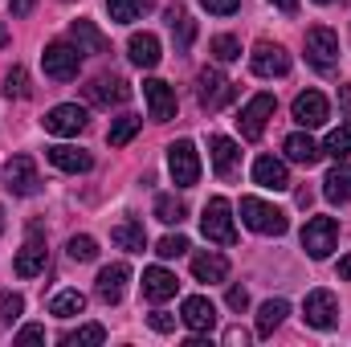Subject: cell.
<instances>
[{"label": "cell", "instance_id": "1", "mask_svg": "<svg viewBox=\"0 0 351 347\" xmlns=\"http://www.w3.org/2000/svg\"><path fill=\"white\" fill-rule=\"evenodd\" d=\"M241 225L254 229V233H262V237H282V233L290 229L286 213L274 208V204L262 200V196H241Z\"/></svg>", "mask_w": 351, "mask_h": 347}, {"label": "cell", "instance_id": "2", "mask_svg": "<svg viewBox=\"0 0 351 347\" xmlns=\"http://www.w3.org/2000/svg\"><path fill=\"white\" fill-rule=\"evenodd\" d=\"M41 66H45V78L53 82H74L78 70H82V49L74 41H49L45 53H41Z\"/></svg>", "mask_w": 351, "mask_h": 347}, {"label": "cell", "instance_id": "3", "mask_svg": "<svg viewBox=\"0 0 351 347\" xmlns=\"http://www.w3.org/2000/svg\"><path fill=\"white\" fill-rule=\"evenodd\" d=\"M200 233L217 246H233L237 241V229H233V204L225 196H213L200 213Z\"/></svg>", "mask_w": 351, "mask_h": 347}, {"label": "cell", "instance_id": "4", "mask_svg": "<svg viewBox=\"0 0 351 347\" xmlns=\"http://www.w3.org/2000/svg\"><path fill=\"white\" fill-rule=\"evenodd\" d=\"M335 241H339V221H335V217H311V221H306V229H302V250L315 261L331 258Z\"/></svg>", "mask_w": 351, "mask_h": 347}, {"label": "cell", "instance_id": "5", "mask_svg": "<svg viewBox=\"0 0 351 347\" xmlns=\"http://www.w3.org/2000/svg\"><path fill=\"white\" fill-rule=\"evenodd\" d=\"M168 172H172L176 188H192L200 180V152L192 139H176L168 147Z\"/></svg>", "mask_w": 351, "mask_h": 347}, {"label": "cell", "instance_id": "6", "mask_svg": "<svg viewBox=\"0 0 351 347\" xmlns=\"http://www.w3.org/2000/svg\"><path fill=\"white\" fill-rule=\"evenodd\" d=\"M306 62L319 70V74H331L335 66H339V37L331 33V29H311L306 33Z\"/></svg>", "mask_w": 351, "mask_h": 347}, {"label": "cell", "instance_id": "7", "mask_svg": "<svg viewBox=\"0 0 351 347\" xmlns=\"http://www.w3.org/2000/svg\"><path fill=\"white\" fill-rule=\"evenodd\" d=\"M302 319H306V327H315V331H331V327L339 323V298H335L331 290H311L306 302H302Z\"/></svg>", "mask_w": 351, "mask_h": 347}, {"label": "cell", "instance_id": "8", "mask_svg": "<svg viewBox=\"0 0 351 347\" xmlns=\"http://www.w3.org/2000/svg\"><path fill=\"white\" fill-rule=\"evenodd\" d=\"M196 102L213 115V110H221L225 102H233V82L221 74V70H200L196 74Z\"/></svg>", "mask_w": 351, "mask_h": 347}, {"label": "cell", "instance_id": "9", "mask_svg": "<svg viewBox=\"0 0 351 347\" xmlns=\"http://www.w3.org/2000/svg\"><path fill=\"white\" fill-rule=\"evenodd\" d=\"M45 258H49V250H45V241H41V225H29V237H25L21 254L12 261L16 278H37V274H45Z\"/></svg>", "mask_w": 351, "mask_h": 347}, {"label": "cell", "instance_id": "10", "mask_svg": "<svg viewBox=\"0 0 351 347\" xmlns=\"http://www.w3.org/2000/svg\"><path fill=\"white\" fill-rule=\"evenodd\" d=\"M274 110H278L274 94H254V98L241 106V119H237L241 135H245V139H262V131H265V123L274 119Z\"/></svg>", "mask_w": 351, "mask_h": 347}, {"label": "cell", "instance_id": "11", "mask_svg": "<svg viewBox=\"0 0 351 347\" xmlns=\"http://www.w3.org/2000/svg\"><path fill=\"white\" fill-rule=\"evenodd\" d=\"M4 188H8L12 196H33V192L41 188L37 164H33L29 156H12V160L4 164Z\"/></svg>", "mask_w": 351, "mask_h": 347}, {"label": "cell", "instance_id": "12", "mask_svg": "<svg viewBox=\"0 0 351 347\" xmlns=\"http://www.w3.org/2000/svg\"><path fill=\"white\" fill-rule=\"evenodd\" d=\"M90 123V115L78 102H58L49 115H45V131L49 135H82Z\"/></svg>", "mask_w": 351, "mask_h": 347}, {"label": "cell", "instance_id": "13", "mask_svg": "<svg viewBox=\"0 0 351 347\" xmlns=\"http://www.w3.org/2000/svg\"><path fill=\"white\" fill-rule=\"evenodd\" d=\"M250 66H254V74H258V78H282V74L290 70V53H286L282 45L258 41V45H254V53H250Z\"/></svg>", "mask_w": 351, "mask_h": 347}, {"label": "cell", "instance_id": "14", "mask_svg": "<svg viewBox=\"0 0 351 347\" xmlns=\"http://www.w3.org/2000/svg\"><path fill=\"white\" fill-rule=\"evenodd\" d=\"M127 282H131V270H127L123 261H114V265H102V270H98V282H94V294H98L106 307H114V302H123V294H127Z\"/></svg>", "mask_w": 351, "mask_h": 347}, {"label": "cell", "instance_id": "15", "mask_svg": "<svg viewBox=\"0 0 351 347\" xmlns=\"http://www.w3.org/2000/svg\"><path fill=\"white\" fill-rule=\"evenodd\" d=\"M180 319H184V327H188V331H196V335H208V331L217 327V307H213V298H204V294H192V298H184V307H180Z\"/></svg>", "mask_w": 351, "mask_h": 347}, {"label": "cell", "instance_id": "16", "mask_svg": "<svg viewBox=\"0 0 351 347\" xmlns=\"http://www.w3.org/2000/svg\"><path fill=\"white\" fill-rule=\"evenodd\" d=\"M143 98H147V115L156 123H168L176 119V90L164 82V78H147L143 82Z\"/></svg>", "mask_w": 351, "mask_h": 347}, {"label": "cell", "instance_id": "17", "mask_svg": "<svg viewBox=\"0 0 351 347\" xmlns=\"http://www.w3.org/2000/svg\"><path fill=\"white\" fill-rule=\"evenodd\" d=\"M290 115H294V123H298L302 131L323 127V123H327V98H323L319 90H306V94H298V98H294Z\"/></svg>", "mask_w": 351, "mask_h": 347}, {"label": "cell", "instance_id": "18", "mask_svg": "<svg viewBox=\"0 0 351 347\" xmlns=\"http://www.w3.org/2000/svg\"><path fill=\"white\" fill-rule=\"evenodd\" d=\"M208 156H213V172L221 176V180H229V176L237 172L241 147H237L229 135H213V139H208Z\"/></svg>", "mask_w": 351, "mask_h": 347}, {"label": "cell", "instance_id": "19", "mask_svg": "<svg viewBox=\"0 0 351 347\" xmlns=\"http://www.w3.org/2000/svg\"><path fill=\"white\" fill-rule=\"evenodd\" d=\"M176 274L172 270H164V265H152V270H143V298L147 302H168L176 298Z\"/></svg>", "mask_w": 351, "mask_h": 347}, {"label": "cell", "instance_id": "20", "mask_svg": "<svg viewBox=\"0 0 351 347\" xmlns=\"http://www.w3.org/2000/svg\"><path fill=\"white\" fill-rule=\"evenodd\" d=\"M49 164L58 168V172H70V176H82L94 168V156L82 152V147H70V143H58V147H49Z\"/></svg>", "mask_w": 351, "mask_h": 347}, {"label": "cell", "instance_id": "21", "mask_svg": "<svg viewBox=\"0 0 351 347\" xmlns=\"http://www.w3.org/2000/svg\"><path fill=\"white\" fill-rule=\"evenodd\" d=\"M127 58L139 66V70H156L160 66V37L156 33H135L131 41H127Z\"/></svg>", "mask_w": 351, "mask_h": 347}, {"label": "cell", "instance_id": "22", "mask_svg": "<svg viewBox=\"0 0 351 347\" xmlns=\"http://www.w3.org/2000/svg\"><path fill=\"white\" fill-rule=\"evenodd\" d=\"M86 98L94 106H119V102L131 98V86H127L123 78H94L86 86Z\"/></svg>", "mask_w": 351, "mask_h": 347}, {"label": "cell", "instance_id": "23", "mask_svg": "<svg viewBox=\"0 0 351 347\" xmlns=\"http://www.w3.org/2000/svg\"><path fill=\"white\" fill-rule=\"evenodd\" d=\"M282 152H286V160H290V164H302V168L319 164V156H323V147H319V143H315L306 131H294V135H286Z\"/></svg>", "mask_w": 351, "mask_h": 347}, {"label": "cell", "instance_id": "24", "mask_svg": "<svg viewBox=\"0 0 351 347\" xmlns=\"http://www.w3.org/2000/svg\"><path fill=\"white\" fill-rule=\"evenodd\" d=\"M254 184H262V188H269V192H286V188H290V172H286L282 160L262 156V160L254 164Z\"/></svg>", "mask_w": 351, "mask_h": 347}, {"label": "cell", "instance_id": "25", "mask_svg": "<svg viewBox=\"0 0 351 347\" xmlns=\"http://www.w3.org/2000/svg\"><path fill=\"white\" fill-rule=\"evenodd\" d=\"M192 278H196V282H208V286H213V282H225V278H229V261L221 258L217 250H204V254L192 258Z\"/></svg>", "mask_w": 351, "mask_h": 347}, {"label": "cell", "instance_id": "26", "mask_svg": "<svg viewBox=\"0 0 351 347\" xmlns=\"http://www.w3.org/2000/svg\"><path fill=\"white\" fill-rule=\"evenodd\" d=\"M323 196H327L331 204H348L351 200V164L348 160H339V164L327 172V180H323Z\"/></svg>", "mask_w": 351, "mask_h": 347}, {"label": "cell", "instance_id": "27", "mask_svg": "<svg viewBox=\"0 0 351 347\" xmlns=\"http://www.w3.org/2000/svg\"><path fill=\"white\" fill-rule=\"evenodd\" d=\"M70 41H74L82 53H106V49H110V41H106L90 21H74V25H70Z\"/></svg>", "mask_w": 351, "mask_h": 347}, {"label": "cell", "instance_id": "28", "mask_svg": "<svg viewBox=\"0 0 351 347\" xmlns=\"http://www.w3.org/2000/svg\"><path fill=\"white\" fill-rule=\"evenodd\" d=\"M110 241H114L119 250H127V254H143V250H147V233H143L139 221H123V225H114Z\"/></svg>", "mask_w": 351, "mask_h": 347}, {"label": "cell", "instance_id": "29", "mask_svg": "<svg viewBox=\"0 0 351 347\" xmlns=\"http://www.w3.org/2000/svg\"><path fill=\"white\" fill-rule=\"evenodd\" d=\"M286 315H290V302H286V298H269V302H262V311H258V335L269 339V335L282 327Z\"/></svg>", "mask_w": 351, "mask_h": 347}, {"label": "cell", "instance_id": "30", "mask_svg": "<svg viewBox=\"0 0 351 347\" xmlns=\"http://www.w3.org/2000/svg\"><path fill=\"white\" fill-rule=\"evenodd\" d=\"M147 8H152V0H106V12H110L114 25H131V21H139Z\"/></svg>", "mask_w": 351, "mask_h": 347}, {"label": "cell", "instance_id": "31", "mask_svg": "<svg viewBox=\"0 0 351 347\" xmlns=\"http://www.w3.org/2000/svg\"><path fill=\"white\" fill-rule=\"evenodd\" d=\"M168 25H172V37H176V49L184 53L188 45H192V33H196V25H192V16L180 8V4H172L168 8Z\"/></svg>", "mask_w": 351, "mask_h": 347}, {"label": "cell", "instance_id": "32", "mask_svg": "<svg viewBox=\"0 0 351 347\" xmlns=\"http://www.w3.org/2000/svg\"><path fill=\"white\" fill-rule=\"evenodd\" d=\"M86 311V294H78V290H62V294H53V302H49V315H58V319H74V315H82Z\"/></svg>", "mask_w": 351, "mask_h": 347}, {"label": "cell", "instance_id": "33", "mask_svg": "<svg viewBox=\"0 0 351 347\" xmlns=\"http://www.w3.org/2000/svg\"><path fill=\"white\" fill-rule=\"evenodd\" d=\"M139 127H143V119H139V115H119V119L110 123V131H106L110 147H123V143H131Z\"/></svg>", "mask_w": 351, "mask_h": 347}, {"label": "cell", "instance_id": "34", "mask_svg": "<svg viewBox=\"0 0 351 347\" xmlns=\"http://www.w3.org/2000/svg\"><path fill=\"white\" fill-rule=\"evenodd\" d=\"M156 217H160L164 225H180V221H184V204L176 200L172 192H160V196H156Z\"/></svg>", "mask_w": 351, "mask_h": 347}, {"label": "cell", "instance_id": "35", "mask_svg": "<svg viewBox=\"0 0 351 347\" xmlns=\"http://www.w3.org/2000/svg\"><path fill=\"white\" fill-rule=\"evenodd\" d=\"M62 344H66V347H82V344H106V331H102L98 323H86V327H78V331H66V335H62Z\"/></svg>", "mask_w": 351, "mask_h": 347}, {"label": "cell", "instance_id": "36", "mask_svg": "<svg viewBox=\"0 0 351 347\" xmlns=\"http://www.w3.org/2000/svg\"><path fill=\"white\" fill-rule=\"evenodd\" d=\"M208 49H213V58H217V62H237V58H241V41H237L233 33L213 37V45H208Z\"/></svg>", "mask_w": 351, "mask_h": 347}, {"label": "cell", "instance_id": "37", "mask_svg": "<svg viewBox=\"0 0 351 347\" xmlns=\"http://www.w3.org/2000/svg\"><path fill=\"white\" fill-rule=\"evenodd\" d=\"M323 152H327V156H335V160H348V156H351V127H335V131L327 135Z\"/></svg>", "mask_w": 351, "mask_h": 347}, {"label": "cell", "instance_id": "38", "mask_svg": "<svg viewBox=\"0 0 351 347\" xmlns=\"http://www.w3.org/2000/svg\"><path fill=\"white\" fill-rule=\"evenodd\" d=\"M66 250H70V258H74V261H94V258H98V241H94L90 233H74Z\"/></svg>", "mask_w": 351, "mask_h": 347}, {"label": "cell", "instance_id": "39", "mask_svg": "<svg viewBox=\"0 0 351 347\" xmlns=\"http://www.w3.org/2000/svg\"><path fill=\"white\" fill-rule=\"evenodd\" d=\"M21 311H25V298L21 294H0V331L12 327L21 319Z\"/></svg>", "mask_w": 351, "mask_h": 347}, {"label": "cell", "instance_id": "40", "mask_svg": "<svg viewBox=\"0 0 351 347\" xmlns=\"http://www.w3.org/2000/svg\"><path fill=\"white\" fill-rule=\"evenodd\" d=\"M4 94H8V98H25V94H29V74H25V66H12V70L4 74Z\"/></svg>", "mask_w": 351, "mask_h": 347}, {"label": "cell", "instance_id": "41", "mask_svg": "<svg viewBox=\"0 0 351 347\" xmlns=\"http://www.w3.org/2000/svg\"><path fill=\"white\" fill-rule=\"evenodd\" d=\"M156 254H160L164 261L184 258V254H188V237H180V233H168V237H164V241L156 246Z\"/></svg>", "mask_w": 351, "mask_h": 347}, {"label": "cell", "instance_id": "42", "mask_svg": "<svg viewBox=\"0 0 351 347\" xmlns=\"http://www.w3.org/2000/svg\"><path fill=\"white\" fill-rule=\"evenodd\" d=\"M200 8H208L213 16H233L241 8V0H200Z\"/></svg>", "mask_w": 351, "mask_h": 347}, {"label": "cell", "instance_id": "43", "mask_svg": "<svg viewBox=\"0 0 351 347\" xmlns=\"http://www.w3.org/2000/svg\"><path fill=\"white\" fill-rule=\"evenodd\" d=\"M147 323H152V331H160V335L176 331V315H168V311H152V315H147Z\"/></svg>", "mask_w": 351, "mask_h": 347}, {"label": "cell", "instance_id": "44", "mask_svg": "<svg viewBox=\"0 0 351 347\" xmlns=\"http://www.w3.org/2000/svg\"><path fill=\"white\" fill-rule=\"evenodd\" d=\"M41 339H45V327H37V323H29V327L16 331V344H41Z\"/></svg>", "mask_w": 351, "mask_h": 347}, {"label": "cell", "instance_id": "45", "mask_svg": "<svg viewBox=\"0 0 351 347\" xmlns=\"http://www.w3.org/2000/svg\"><path fill=\"white\" fill-rule=\"evenodd\" d=\"M229 307L233 311H245L250 307V290L245 286H229Z\"/></svg>", "mask_w": 351, "mask_h": 347}, {"label": "cell", "instance_id": "46", "mask_svg": "<svg viewBox=\"0 0 351 347\" xmlns=\"http://www.w3.org/2000/svg\"><path fill=\"white\" fill-rule=\"evenodd\" d=\"M225 344L229 347H245L250 344V331H245V327H229V331H225Z\"/></svg>", "mask_w": 351, "mask_h": 347}, {"label": "cell", "instance_id": "47", "mask_svg": "<svg viewBox=\"0 0 351 347\" xmlns=\"http://www.w3.org/2000/svg\"><path fill=\"white\" fill-rule=\"evenodd\" d=\"M33 8H37V0H8V12L12 16H29Z\"/></svg>", "mask_w": 351, "mask_h": 347}, {"label": "cell", "instance_id": "48", "mask_svg": "<svg viewBox=\"0 0 351 347\" xmlns=\"http://www.w3.org/2000/svg\"><path fill=\"white\" fill-rule=\"evenodd\" d=\"M339 110L351 119V86H339Z\"/></svg>", "mask_w": 351, "mask_h": 347}, {"label": "cell", "instance_id": "49", "mask_svg": "<svg viewBox=\"0 0 351 347\" xmlns=\"http://www.w3.org/2000/svg\"><path fill=\"white\" fill-rule=\"evenodd\" d=\"M269 4L282 8V12H294V8H298V0H269Z\"/></svg>", "mask_w": 351, "mask_h": 347}, {"label": "cell", "instance_id": "50", "mask_svg": "<svg viewBox=\"0 0 351 347\" xmlns=\"http://www.w3.org/2000/svg\"><path fill=\"white\" fill-rule=\"evenodd\" d=\"M339 278H348V282H351V254H348V258H339Z\"/></svg>", "mask_w": 351, "mask_h": 347}, {"label": "cell", "instance_id": "51", "mask_svg": "<svg viewBox=\"0 0 351 347\" xmlns=\"http://www.w3.org/2000/svg\"><path fill=\"white\" fill-rule=\"evenodd\" d=\"M0 233H4V208H0Z\"/></svg>", "mask_w": 351, "mask_h": 347}, {"label": "cell", "instance_id": "52", "mask_svg": "<svg viewBox=\"0 0 351 347\" xmlns=\"http://www.w3.org/2000/svg\"><path fill=\"white\" fill-rule=\"evenodd\" d=\"M319 4H327V0H319Z\"/></svg>", "mask_w": 351, "mask_h": 347}]
</instances>
